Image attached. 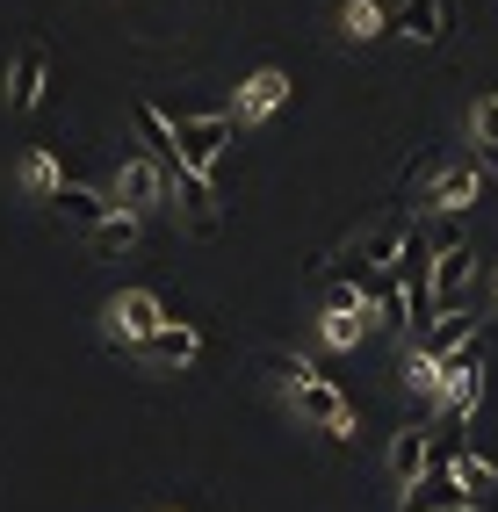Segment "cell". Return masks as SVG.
I'll return each mask as SVG.
<instances>
[{
	"instance_id": "ac0fdd59",
	"label": "cell",
	"mask_w": 498,
	"mask_h": 512,
	"mask_svg": "<svg viewBox=\"0 0 498 512\" xmlns=\"http://www.w3.org/2000/svg\"><path fill=\"white\" fill-rule=\"evenodd\" d=\"M477 332H484V325H477V318H470V311H462V303H455V311H441L434 325H426V339H419V347H434V354L448 361L455 347H470V339H477Z\"/></svg>"
},
{
	"instance_id": "8992f818",
	"label": "cell",
	"mask_w": 498,
	"mask_h": 512,
	"mask_svg": "<svg viewBox=\"0 0 498 512\" xmlns=\"http://www.w3.org/2000/svg\"><path fill=\"white\" fill-rule=\"evenodd\" d=\"M470 282H477V253H470V238H434V318L455 311Z\"/></svg>"
},
{
	"instance_id": "d6986e66",
	"label": "cell",
	"mask_w": 498,
	"mask_h": 512,
	"mask_svg": "<svg viewBox=\"0 0 498 512\" xmlns=\"http://www.w3.org/2000/svg\"><path fill=\"white\" fill-rule=\"evenodd\" d=\"M15 188H22L29 202H58L65 174H58V159H51V152H29V159L15 166Z\"/></svg>"
},
{
	"instance_id": "9a60e30c",
	"label": "cell",
	"mask_w": 498,
	"mask_h": 512,
	"mask_svg": "<svg viewBox=\"0 0 498 512\" xmlns=\"http://www.w3.org/2000/svg\"><path fill=\"white\" fill-rule=\"evenodd\" d=\"M195 354H203V332L181 325V318H166V325L152 332V347H145V361H152V368H166V375H181Z\"/></svg>"
},
{
	"instance_id": "30bf717a",
	"label": "cell",
	"mask_w": 498,
	"mask_h": 512,
	"mask_svg": "<svg viewBox=\"0 0 498 512\" xmlns=\"http://www.w3.org/2000/svg\"><path fill=\"white\" fill-rule=\"evenodd\" d=\"M44 80H51V51L44 44H22L15 65H8V116H29L44 101Z\"/></svg>"
},
{
	"instance_id": "4fadbf2b",
	"label": "cell",
	"mask_w": 498,
	"mask_h": 512,
	"mask_svg": "<svg viewBox=\"0 0 498 512\" xmlns=\"http://www.w3.org/2000/svg\"><path fill=\"white\" fill-rule=\"evenodd\" d=\"M51 210L65 217V224H80V231H102L116 210H123V202L109 195V188H80V181H65L58 188V202H51Z\"/></svg>"
},
{
	"instance_id": "9c48e42d",
	"label": "cell",
	"mask_w": 498,
	"mask_h": 512,
	"mask_svg": "<svg viewBox=\"0 0 498 512\" xmlns=\"http://www.w3.org/2000/svg\"><path fill=\"white\" fill-rule=\"evenodd\" d=\"M166 174H174V210H181V224H188L195 238H210V231H217V188H210V174H195L188 159L166 166Z\"/></svg>"
},
{
	"instance_id": "7402d4cb",
	"label": "cell",
	"mask_w": 498,
	"mask_h": 512,
	"mask_svg": "<svg viewBox=\"0 0 498 512\" xmlns=\"http://www.w3.org/2000/svg\"><path fill=\"white\" fill-rule=\"evenodd\" d=\"M87 238H94V253H109V260L130 253V246H138V210H116L102 231H87Z\"/></svg>"
},
{
	"instance_id": "2e32d148",
	"label": "cell",
	"mask_w": 498,
	"mask_h": 512,
	"mask_svg": "<svg viewBox=\"0 0 498 512\" xmlns=\"http://www.w3.org/2000/svg\"><path fill=\"white\" fill-rule=\"evenodd\" d=\"M390 37H405V44H441V37H448V0H405V8L390 15Z\"/></svg>"
},
{
	"instance_id": "484cf974",
	"label": "cell",
	"mask_w": 498,
	"mask_h": 512,
	"mask_svg": "<svg viewBox=\"0 0 498 512\" xmlns=\"http://www.w3.org/2000/svg\"><path fill=\"white\" fill-rule=\"evenodd\" d=\"M470 159L484 166V174H498V145H477V138H470Z\"/></svg>"
},
{
	"instance_id": "cb8c5ba5",
	"label": "cell",
	"mask_w": 498,
	"mask_h": 512,
	"mask_svg": "<svg viewBox=\"0 0 498 512\" xmlns=\"http://www.w3.org/2000/svg\"><path fill=\"white\" fill-rule=\"evenodd\" d=\"M470 138L477 145H498V94H477L470 101Z\"/></svg>"
},
{
	"instance_id": "44dd1931",
	"label": "cell",
	"mask_w": 498,
	"mask_h": 512,
	"mask_svg": "<svg viewBox=\"0 0 498 512\" xmlns=\"http://www.w3.org/2000/svg\"><path fill=\"white\" fill-rule=\"evenodd\" d=\"M383 29H390V15L376 8V0H347L340 8V37L347 44H369V37H383Z\"/></svg>"
},
{
	"instance_id": "7a4b0ae2",
	"label": "cell",
	"mask_w": 498,
	"mask_h": 512,
	"mask_svg": "<svg viewBox=\"0 0 498 512\" xmlns=\"http://www.w3.org/2000/svg\"><path fill=\"white\" fill-rule=\"evenodd\" d=\"M369 325H383V311H376L369 289H340V296L318 311V339H325V347H340V354L361 347V339H369Z\"/></svg>"
},
{
	"instance_id": "6da1fadb",
	"label": "cell",
	"mask_w": 498,
	"mask_h": 512,
	"mask_svg": "<svg viewBox=\"0 0 498 512\" xmlns=\"http://www.w3.org/2000/svg\"><path fill=\"white\" fill-rule=\"evenodd\" d=\"M159 325H166V303L152 289H123V296L102 303V332L116 339V347H130V354H145Z\"/></svg>"
},
{
	"instance_id": "277c9868",
	"label": "cell",
	"mask_w": 498,
	"mask_h": 512,
	"mask_svg": "<svg viewBox=\"0 0 498 512\" xmlns=\"http://www.w3.org/2000/svg\"><path fill=\"white\" fill-rule=\"evenodd\" d=\"M477 404H484V332L470 339V347H455V354L441 361V412L470 419Z\"/></svg>"
},
{
	"instance_id": "ffe728a7",
	"label": "cell",
	"mask_w": 498,
	"mask_h": 512,
	"mask_svg": "<svg viewBox=\"0 0 498 512\" xmlns=\"http://www.w3.org/2000/svg\"><path fill=\"white\" fill-rule=\"evenodd\" d=\"M397 375H405V390H419V397H441V354H434V347H405Z\"/></svg>"
},
{
	"instance_id": "d4e9b609",
	"label": "cell",
	"mask_w": 498,
	"mask_h": 512,
	"mask_svg": "<svg viewBox=\"0 0 498 512\" xmlns=\"http://www.w3.org/2000/svg\"><path fill=\"white\" fill-rule=\"evenodd\" d=\"M268 368L282 375V390H296V383H311V375H318V368H311L304 354H268Z\"/></svg>"
},
{
	"instance_id": "ba28073f",
	"label": "cell",
	"mask_w": 498,
	"mask_h": 512,
	"mask_svg": "<svg viewBox=\"0 0 498 512\" xmlns=\"http://www.w3.org/2000/svg\"><path fill=\"white\" fill-rule=\"evenodd\" d=\"M484 498L462 484L455 469H441V476H419V484H405V498H397V512H477Z\"/></svg>"
},
{
	"instance_id": "52a82bcc",
	"label": "cell",
	"mask_w": 498,
	"mask_h": 512,
	"mask_svg": "<svg viewBox=\"0 0 498 512\" xmlns=\"http://www.w3.org/2000/svg\"><path fill=\"white\" fill-rule=\"evenodd\" d=\"M174 130H181V159L195 166V174H217V152H224L231 130H239V116H231V109H217V116H174Z\"/></svg>"
},
{
	"instance_id": "5b68a950",
	"label": "cell",
	"mask_w": 498,
	"mask_h": 512,
	"mask_svg": "<svg viewBox=\"0 0 498 512\" xmlns=\"http://www.w3.org/2000/svg\"><path fill=\"white\" fill-rule=\"evenodd\" d=\"M289 404H296V419H304V426H318L325 440H354V404H347L340 390H332L325 375L296 383V390H289Z\"/></svg>"
},
{
	"instance_id": "3957f363",
	"label": "cell",
	"mask_w": 498,
	"mask_h": 512,
	"mask_svg": "<svg viewBox=\"0 0 498 512\" xmlns=\"http://www.w3.org/2000/svg\"><path fill=\"white\" fill-rule=\"evenodd\" d=\"M109 195L123 202V210H138V217H145V210H159V202L174 195V174H166L152 152H130L116 174H109Z\"/></svg>"
},
{
	"instance_id": "8fae6325",
	"label": "cell",
	"mask_w": 498,
	"mask_h": 512,
	"mask_svg": "<svg viewBox=\"0 0 498 512\" xmlns=\"http://www.w3.org/2000/svg\"><path fill=\"white\" fill-rule=\"evenodd\" d=\"M477 195H484V166L462 159V166H448V174H434V188H426L419 202H426V210H441V217H455V210H470Z\"/></svg>"
},
{
	"instance_id": "7c38bea8",
	"label": "cell",
	"mask_w": 498,
	"mask_h": 512,
	"mask_svg": "<svg viewBox=\"0 0 498 512\" xmlns=\"http://www.w3.org/2000/svg\"><path fill=\"white\" fill-rule=\"evenodd\" d=\"M390 476H397V484L434 476V426H397L390 433Z\"/></svg>"
},
{
	"instance_id": "603a6c76",
	"label": "cell",
	"mask_w": 498,
	"mask_h": 512,
	"mask_svg": "<svg viewBox=\"0 0 498 512\" xmlns=\"http://www.w3.org/2000/svg\"><path fill=\"white\" fill-rule=\"evenodd\" d=\"M455 476H462V484H470L477 498L498 491V462H484V455H455Z\"/></svg>"
},
{
	"instance_id": "5bb4252c",
	"label": "cell",
	"mask_w": 498,
	"mask_h": 512,
	"mask_svg": "<svg viewBox=\"0 0 498 512\" xmlns=\"http://www.w3.org/2000/svg\"><path fill=\"white\" fill-rule=\"evenodd\" d=\"M282 101H289V73H275V65H260V73L239 87V101H231V116H239V123H268L275 109H282Z\"/></svg>"
},
{
	"instance_id": "e0dca14e",
	"label": "cell",
	"mask_w": 498,
	"mask_h": 512,
	"mask_svg": "<svg viewBox=\"0 0 498 512\" xmlns=\"http://www.w3.org/2000/svg\"><path fill=\"white\" fill-rule=\"evenodd\" d=\"M130 123H138V145H145L159 166H181V130L166 123V116L152 109V101H130Z\"/></svg>"
}]
</instances>
